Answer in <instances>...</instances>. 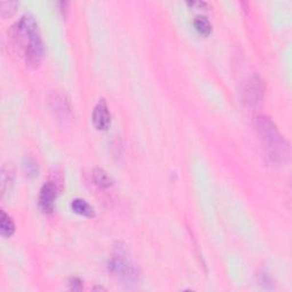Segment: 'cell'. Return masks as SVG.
<instances>
[{
	"mask_svg": "<svg viewBox=\"0 0 292 292\" xmlns=\"http://www.w3.org/2000/svg\"><path fill=\"white\" fill-rule=\"evenodd\" d=\"M71 208L75 214L81 216L92 218L95 216V210L90 204L83 199H74L71 202Z\"/></svg>",
	"mask_w": 292,
	"mask_h": 292,
	"instance_id": "52a82bcc",
	"label": "cell"
},
{
	"mask_svg": "<svg viewBox=\"0 0 292 292\" xmlns=\"http://www.w3.org/2000/svg\"><path fill=\"white\" fill-rule=\"evenodd\" d=\"M51 104H53V107L56 111L57 113H62L65 116V113L70 111V106H69V102L65 99V96L62 95V94H54V98L51 99Z\"/></svg>",
	"mask_w": 292,
	"mask_h": 292,
	"instance_id": "8fae6325",
	"label": "cell"
},
{
	"mask_svg": "<svg viewBox=\"0 0 292 292\" xmlns=\"http://www.w3.org/2000/svg\"><path fill=\"white\" fill-rule=\"evenodd\" d=\"M1 191H2V196L5 195L6 191H7V185H8L9 183L13 182V171L12 170L6 169V167H3L2 168V173H1Z\"/></svg>",
	"mask_w": 292,
	"mask_h": 292,
	"instance_id": "5bb4252c",
	"label": "cell"
},
{
	"mask_svg": "<svg viewBox=\"0 0 292 292\" xmlns=\"http://www.w3.org/2000/svg\"><path fill=\"white\" fill-rule=\"evenodd\" d=\"M23 170L27 177H36L38 175V163L33 159L26 158L23 162Z\"/></svg>",
	"mask_w": 292,
	"mask_h": 292,
	"instance_id": "4fadbf2b",
	"label": "cell"
},
{
	"mask_svg": "<svg viewBox=\"0 0 292 292\" xmlns=\"http://www.w3.org/2000/svg\"><path fill=\"white\" fill-rule=\"evenodd\" d=\"M15 232V224L5 211L1 210V217H0V234L2 238H10Z\"/></svg>",
	"mask_w": 292,
	"mask_h": 292,
	"instance_id": "ba28073f",
	"label": "cell"
},
{
	"mask_svg": "<svg viewBox=\"0 0 292 292\" xmlns=\"http://www.w3.org/2000/svg\"><path fill=\"white\" fill-rule=\"evenodd\" d=\"M187 5L189 6H200V7H202V6H206L207 3L204 2V1H187Z\"/></svg>",
	"mask_w": 292,
	"mask_h": 292,
	"instance_id": "2e32d148",
	"label": "cell"
},
{
	"mask_svg": "<svg viewBox=\"0 0 292 292\" xmlns=\"http://www.w3.org/2000/svg\"><path fill=\"white\" fill-rule=\"evenodd\" d=\"M193 24L197 32L203 37H208L213 31V25L206 16H196L193 21Z\"/></svg>",
	"mask_w": 292,
	"mask_h": 292,
	"instance_id": "30bf717a",
	"label": "cell"
},
{
	"mask_svg": "<svg viewBox=\"0 0 292 292\" xmlns=\"http://www.w3.org/2000/svg\"><path fill=\"white\" fill-rule=\"evenodd\" d=\"M44 43L41 39L40 33L38 32L31 38L29 44L24 48L22 56L25 61V64L31 69H37L39 67L44 58Z\"/></svg>",
	"mask_w": 292,
	"mask_h": 292,
	"instance_id": "277c9868",
	"label": "cell"
},
{
	"mask_svg": "<svg viewBox=\"0 0 292 292\" xmlns=\"http://www.w3.org/2000/svg\"><path fill=\"white\" fill-rule=\"evenodd\" d=\"M19 5V1H1L0 2V15L2 19L12 16Z\"/></svg>",
	"mask_w": 292,
	"mask_h": 292,
	"instance_id": "7c38bea8",
	"label": "cell"
},
{
	"mask_svg": "<svg viewBox=\"0 0 292 292\" xmlns=\"http://www.w3.org/2000/svg\"><path fill=\"white\" fill-rule=\"evenodd\" d=\"M55 199H56V186L54 183L47 182L44 184L39 194V207L44 213L49 214L54 209Z\"/></svg>",
	"mask_w": 292,
	"mask_h": 292,
	"instance_id": "8992f818",
	"label": "cell"
},
{
	"mask_svg": "<svg viewBox=\"0 0 292 292\" xmlns=\"http://www.w3.org/2000/svg\"><path fill=\"white\" fill-rule=\"evenodd\" d=\"M70 288L73 291H80L82 289V282L78 277H73L70 280Z\"/></svg>",
	"mask_w": 292,
	"mask_h": 292,
	"instance_id": "9a60e30c",
	"label": "cell"
},
{
	"mask_svg": "<svg viewBox=\"0 0 292 292\" xmlns=\"http://www.w3.org/2000/svg\"><path fill=\"white\" fill-rule=\"evenodd\" d=\"M263 147L267 159L273 165H282L289 158V143L277 129L276 124L269 118L259 117L256 121Z\"/></svg>",
	"mask_w": 292,
	"mask_h": 292,
	"instance_id": "6da1fadb",
	"label": "cell"
},
{
	"mask_svg": "<svg viewBox=\"0 0 292 292\" xmlns=\"http://www.w3.org/2000/svg\"><path fill=\"white\" fill-rule=\"evenodd\" d=\"M93 123L96 129L106 130L111 124V113L105 99L102 98L97 102L93 112Z\"/></svg>",
	"mask_w": 292,
	"mask_h": 292,
	"instance_id": "5b68a950",
	"label": "cell"
},
{
	"mask_svg": "<svg viewBox=\"0 0 292 292\" xmlns=\"http://www.w3.org/2000/svg\"><path fill=\"white\" fill-rule=\"evenodd\" d=\"M242 99L248 106H258L263 100L264 86L258 75H252L244 82L242 88Z\"/></svg>",
	"mask_w": 292,
	"mask_h": 292,
	"instance_id": "3957f363",
	"label": "cell"
},
{
	"mask_svg": "<svg viewBox=\"0 0 292 292\" xmlns=\"http://www.w3.org/2000/svg\"><path fill=\"white\" fill-rule=\"evenodd\" d=\"M110 272L116 275L118 279L123 281L127 286L137 284L140 281L141 274L136 265L131 262L129 257H127L126 250L122 248H117V252L109 262Z\"/></svg>",
	"mask_w": 292,
	"mask_h": 292,
	"instance_id": "7a4b0ae2",
	"label": "cell"
},
{
	"mask_svg": "<svg viewBox=\"0 0 292 292\" xmlns=\"http://www.w3.org/2000/svg\"><path fill=\"white\" fill-rule=\"evenodd\" d=\"M93 180L97 186L102 187V189H107V187L112 186V184H113L112 178L107 175V172L105 171V170H103L100 168L94 169Z\"/></svg>",
	"mask_w": 292,
	"mask_h": 292,
	"instance_id": "9c48e42d",
	"label": "cell"
}]
</instances>
